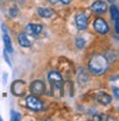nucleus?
<instances>
[{
	"label": "nucleus",
	"mask_w": 119,
	"mask_h": 121,
	"mask_svg": "<svg viewBox=\"0 0 119 121\" xmlns=\"http://www.w3.org/2000/svg\"><path fill=\"white\" fill-rule=\"evenodd\" d=\"M3 31H4L3 38H4L5 49H6L7 52H12V51H13V49H12V42H11V38H10V36H9V33H7V30H6V26H5V25H3Z\"/></svg>",
	"instance_id": "13"
},
{
	"label": "nucleus",
	"mask_w": 119,
	"mask_h": 121,
	"mask_svg": "<svg viewBox=\"0 0 119 121\" xmlns=\"http://www.w3.org/2000/svg\"><path fill=\"white\" fill-rule=\"evenodd\" d=\"M112 90H113V93H114L115 99H118V88H117V87H113V88H112Z\"/></svg>",
	"instance_id": "19"
},
{
	"label": "nucleus",
	"mask_w": 119,
	"mask_h": 121,
	"mask_svg": "<svg viewBox=\"0 0 119 121\" xmlns=\"http://www.w3.org/2000/svg\"><path fill=\"white\" fill-rule=\"evenodd\" d=\"M37 13L42 18H51L54 16V11L50 10V9H45V7H38L37 9Z\"/></svg>",
	"instance_id": "14"
},
{
	"label": "nucleus",
	"mask_w": 119,
	"mask_h": 121,
	"mask_svg": "<svg viewBox=\"0 0 119 121\" xmlns=\"http://www.w3.org/2000/svg\"><path fill=\"white\" fill-rule=\"evenodd\" d=\"M93 27L100 35H106L110 31V26H108L107 22L105 19H102V18H96L94 20V23H93Z\"/></svg>",
	"instance_id": "3"
},
{
	"label": "nucleus",
	"mask_w": 119,
	"mask_h": 121,
	"mask_svg": "<svg viewBox=\"0 0 119 121\" xmlns=\"http://www.w3.org/2000/svg\"><path fill=\"white\" fill-rule=\"evenodd\" d=\"M18 12H19V10L17 9V7H12L11 10H10V16L11 17H17V14H18Z\"/></svg>",
	"instance_id": "18"
},
{
	"label": "nucleus",
	"mask_w": 119,
	"mask_h": 121,
	"mask_svg": "<svg viewBox=\"0 0 119 121\" xmlns=\"http://www.w3.org/2000/svg\"><path fill=\"white\" fill-rule=\"evenodd\" d=\"M6 76H7V74H4V82H6Z\"/></svg>",
	"instance_id": "22"
},
{
	"label": "nucleus",
	"mask_w": 119,
	"mask_h": 121,
	"mask_svg": "<svg viewBox=\"0 0 119 121\" xmlns=\"http://www.w3.org/2000/svg\"><path fill=\"white\" fill-rule=\"evenodd\" d=\"M30 91H31L33 95H37V96L43 95V94L45 93V84H44L42 81L36 80V81H33V82L30 84Z\"/></svg>",
	"instance_id": "6"
},
{
	"label": "nucleus",
	"mask_w": 119,
	"mask_h": 121,
	"mask_svg": "<svg viewBox=\"0 0 119 121\" xmlns=\"http://www.w3.org/2000/svg\"><path fill=\"white\" fill-rule=\"evenodd\" d=\"M88 81H89V77H88L86 70L83 68H79L78 69V82H79V84L85 86V84L88 83Z\"/></svg>",
	"instance_id": "12"
},
{
	"label": "nucleus",
	"mask_w": 119,
	"mask_h": 121,
	"mask_svg": "<svg viewBox=\"0 0 119 121\" xmlns=\"http://www.w3.org/2000/svg\"><path fill=\"white\" fill-rule=\"evenodd\" d=\"M0 120H1V117H0Z\"/></svg>",
	"instance_id": "24"
},
{
	"label": "nucleus",
	"mask_w": 119,
	"mask_h": 121,
	"mask_svg": "<svg viewBox=\"0 0 119 121\" xmlns=\"http://www.w3.org/2000/svg\"><path fill=\"white\" fill-rule=\"evenodd\" d=\"M60 1H61V3L63 4V5H68V4H69V3L72 1V0H60Z\"/></svg>",
	"instance_id": "21"
},
{
	"label": "nucleus",
	"mask_w": 119,
	"mask_h": 121,
	"mask_svg": "<svg viewBox=\"0 0 119 121\" xmlns=\"http://www.w3.org/2000/svg\"><path fill=\"white\" fill-rule=\"evenodd\" d=\"M18 42H19L20 46H23V48H30V46L32 45L31 36L27 35L26 32H22V33H19V36H18Z\"/></svg>",
	"instance_id": "9"
},
{
	"label": "nucleus",
	"mask_w": 119,
	"mask_h": 121,
	"mask_svg": "<svg viewBox=\"0 0 119 121\" xmlns=\"http://www.w3.org/2000/svg\"><path fill=\"white\" fill-rule=\"evenodd\" d=\"M107 1H110V3H112V4H113V3L115 1V0H107Z\"/></svg>",
	"instance_id": "23"
},
{
	"label": "nucleus",
	"mask_w": 119,
	"mask_h": 121,
	"mask_svg": "<svg viewBox=\"0 0 119 121\" xmlns=\"http://www.w3.org/2000/svg\"><path fill=\"white\" fill-rule=\"evenodd\" d=\"M75 24H76V27L80 30V31H83L87 29V25H88V19H87V16L85 13H79L75 16Z\"/></svg>",
	"instance_id": "7"
},
{
	"label": "nucleus",
	"mask_w": 119,
	"mask_h": 121,
	"mask_svg": "<svg viewBox=\"0 0 119 121\" xmlns=\"http://www.w3.org/2000/svg\"><path fill=\"white\" fill-rule=\"evenodd\" d=\"M42 30H43L42 25H38V24H29V25H26V33L32 36V37H37L42 32Z\"/></svg>",
	"instance_id": "10"
},
{
	"label": "nucleus",
	"mask_w": 119,
	"mask_h": 121,
	"mask_svg": "<svg viewBox=\"0 0 119 121\" xmlns=\"http://www.w3.org/2000/svg\"><path fill=\"white\" fill-rule=\"evenodd\" d=\"M110 11H111V17H112V19L115 22V20H118L119 19V13H118V7L115 6V5H112L111 6V9H110Z\"/></svg>",
	"instance_id": "15"
},
{
	"label": "nucleus",
	"mask_w": 119,
	"mask_h": 121,
	"mask_svg": "<svg viewBox=\"0 0 119 121\" xmlns=\"http://www.w3.org/2000/svg\"><path fill=\"white\" fill-rule=\"evenodd\" d=\"M75 44H76V48H78V49H83L85 45H86V40H85L82 37H76Z\"/></svg>",
	"instance_id": "16"
},
{
	"label": "nucleus",
	"mask_w": 119,
	"mask_h": 121,
	"mask_svg": "<svg viewBox=\"0 0 119 121\" xmlns=\"http://www.w3.org/2000/svg\"><path fill=\"white\" fill-rule=\"evenodd\" d=\"M11 91L16 96H23L26 93V84L24 81H14L11 86Z\"/></svg>",
	"instance_id": "5"
},
{
	"label": "nucleus",
	"mask_w": 119,
	"mask_h": 121,
	"mask_svg": "<svg viewBox=\"0 0 119 121\" xmlns=\"http://www.w3.org/2000/svg\"><path fill=\"white\" fill-rule=\"evenodd\" d=\"M4 57H5V60H6V62H7V64H9V65L11 67V60L9 59V57H7V55H6V52L4 53Z\"/></svg>",
	"instance_id": "20"
},
{
	"label": "nucleus",
	"mask_w": 119,
	"mask_h": 121,
	"mask_svg": "<svg viewBox=\"0 0 119 121\" xmlns=\"http://www.w3.org/2000/svg\"><path fill=\"white\" fill-rule=\"evenodd\" d=\"M95 100L100 103V104H110L111 101H112V97L111 95H108L107 93H104V91H100L95 95Z\"/></svg>",
	"instance_id": "11"
},
{
	"label": "nucleus",
	"mask_w": 119,
	"mask_h": 121,
	"mask_svg": "<svg viewBox=\"0 0 119 121\" xmlns=\"http://www.w3.org/2000/svg\"><path fill=\"white\" fill-rule=\"evenodd\" d=\"M91 10L94 13H96V14H102V13H105L107 11V5H106V3L101 1V0H98V1L92 4Z\"/></svg>",
	"instance_id": "8"
},
{
	"label": "nucleus",
	"mask_w": 119,
	"mask_h": 121,
	"mask_svg": "<svg viewBox=\"0 0 119 121\" xmlns=\"http://www.w3.org/2000/svg\"><path fill=\"white\" fill-rule=\"evenodd\" d=\"M25 102H26V107L30 108L31 110L38 112L43 109V102L36 96H27Z\"/></svg>",
	"instance_id": "4"
},
{
	"label": "nucleus",
	"mask_w": 119,
	"mask_h": 121,
	"mask_svg": "<svg viewBox=\"0 0 119 121\" xmlns=\"http://www.w3.org/2000/svg\"><path fill=\"white\" fill-rule=\"evenodd\" d=\"M88 69L92 75H102L108 69V60L102 55H94L88 62Z\"/></svg>",
	"instance_id": "1"
},
{
	"label": "nucleus",
	"mask_w": 119,
	"mask_h": 121,
	"mask_svg": "<svg viewBox=\"0 0 119 121\" xmlns=\"http://www.w3.org/2000/svg\"><path fill=\"white\" fill-rule=\"evenodd\" d=\"M48 78H49V82L51 84V89H52L54 93L62 89L63 80H62V76L60 75L57 71H50L49 75H48Z\"/></svg>",
	"instance_id": "2"
},
{
	"label": "nucleus",
	"mask_w": 119,
	"mask_h": 121,
	"mask_svg": "<svg viewBox=\"0 0 119 121\" xmlns=\"http://www.w3.org/2000/svg\"><path fill=\"white\" fill-rule=\"evenodd\" d=\"M11 119L13 120V121H18V120H20V115L17 113V112H11Z\"/></svg>",
	"instance_id": "17"
}]
</instances>
